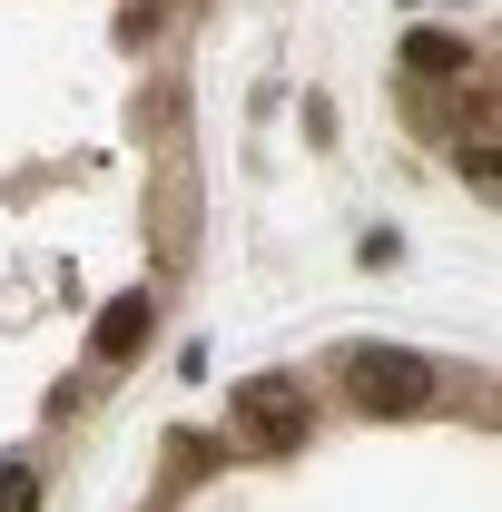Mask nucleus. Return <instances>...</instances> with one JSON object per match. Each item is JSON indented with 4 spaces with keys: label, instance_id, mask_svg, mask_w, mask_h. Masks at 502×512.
Segmentation results:
<instances>
[{
    "label": "nucleus",
    "instance_id": "1",
    "mask_svg": "<svg viewBox=\"0 0 502 512\" xmlns=\"http://www.w3.org/2000/svg\"><path fill=\"white\" fill-rule=\"evenodd\" d=\"M335 384H345L355 414H424L443 394V375L424 355H404V345H345V355H335Z\"/></svg>",
    "mask_w": 502,
    "mask_h": 512
},
{
    "label": "nucleus",
    "instance_id": "2",
    "mask_svg": "<svg viewBox=\"0 0 502 512\" xmlns=\"http://www.w3.org/2000/svg\"><path fill=\"white\" fill-rule=\"evenodd\" d=\"M306 384H286V375H256V384H237L227 394V434L247 453H266V463H286V453L306 444Z\"/></svg>",
    "mask_w": 502,
    "mask_h": 512
},
{
    "label": "nucleus",
    "instance_id": "3",
    "mask_svg": "<svg viewBox=\"0 0 502 512\" xmlns=\"http://www.w3.org/2000/svg\"><path fill=\"white\" fill-rule=\"evenodd\" d=\"M148 325H158V296H148V286H128V296H109V306H99L89 355H99V365H128V355L148 345Z\"/></svg>",
    "mask_w": 502,
    "mask_h": 512
},
{
    "label": "nucleus",
    "instance_id": "4",
    "mask_svg": "<svg viewBox=\"0 0 502 512\" xmlns=\"http://www.w3.org/2000/svg\"><path fill=\"white\" fill-rule=\"evenodd\" d=\"M404 69L414 79H463L473 69V40L463 30H404Z\"/></svg>",
    "mask_w": 502,
    "mask_h": 512
},
{
    "label": "nucleus",
    "instance_id": "5",
    "mask_svg": "<svg viewBox=\"0 0 502 512\" xmlns=\"http://www.w3.org/2000/svg\"><path fill=\"white\" fill-rule=\"evenodd\" d=\"M0 512H40V473H30L20 453L0 463Z\"/></svg>",
    "mask_w": 502,
    "mask_h": 512
}]
</instances>
